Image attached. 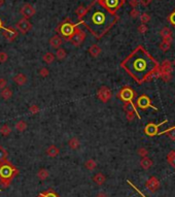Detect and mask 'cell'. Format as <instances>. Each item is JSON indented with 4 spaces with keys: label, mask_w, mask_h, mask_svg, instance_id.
Returning a JSON list of instances; mask_svg holds the SVG:
<instances>
[{
    "label": "cell",
    "mask_w": 175,
    "mask_h": 197,
    "mask_svg": "<svg viewBox=\"0 0 175 197\" xmlns=\"http://www.w3.org/2000/svg\"><path fill=\"white\" fill-rule=\"evenodd\" d=\"M98 1L108 12H110L111 13H115L124 4L125 0H98Z\"/></svg>",
    "instance_id": "5b68a950"
},
{
    "label": "cell",
    "mask_w": 175,
    "mask_h": 197,
    "mask_svg": "<svg viewBox=\"0 0 175 197\" xmlns=\"http://www.w3.org/2000/svg\"><path fill=\"white\" fill-rule=\"evenodd\" d=\"M48 174H48V171L47 170V169H44V168L40 169V170L37 172V177H38V179L41 180V181L47 180L48 177Z\"/></svg>",
    "instance_id": "d6a6232c"
},
{
    "label": "cell",
    "mask_w": 175,
    "mask_h": 197,
    "mask_svg": "<svg viewBox=\"0 0 175 197\" xmlns=\"http://www.w3.org/2000/svg\"><path fill=\"white\" fill-rule=\"evenodd\" d=\"M87 10H88V7H85L83 5H80V6L77 7L76 10H75V13L77 15V18H79V20H82L83 18V16L86 15V13H87Z\"/></svg>",
    "instance_id": "484cf974"
},
{
    "label": "cell",
    "mask_w": 175,
    "mask_h": 197,
    "mask_svg": "<svg viewBox=\"0 0 175 197\" xmlns=\"http://www.w3.org/2000/svg\"><path fill=\"white\" fill-rule=\"evenodd\" d=\"M124 109L126 110V113H127V112H136V107H135V105H134V103L132 101L125 102V104H124Z\"/></svg>",
    "instance_id": "4dcf8cb0"
},
{
    "label": "cell",
    "mask_w": 175,
    "mask_h": 197,
    "mask_svg": "<svg viewBox=\"0 0 175 197\" xmlns=\"http://www.w3.org/2000/svg\"><path fill=\"white\" fill-rule=\"evenodd\" d=\"M16 27H17V29L22 34H26V33H28V32L31 30L32 25H31V23L28 21V19L23 18V19H21V20L17 23Z\"/></svg>",
    "instance_id": "ba28073f"
},
{
    "label": "cell",
    "mask_w": 175,
    "mask_h": 197,
    "mask_svg": "<svg viewBox=\"0 0 175 197\" xmlns=\"http://www.w3.org/2000/svg\"><path fill=\"white\" fill-rule=\"evenodd\" d=\"M30 112L32 113V114H36V113H38L39 112L38 106H37V105H32V106L30 107Z\"/></svg>",
    "instance_id": "681fc988"
},
{
    "label": "cell",
    "mask_w": 175,
    "mask_h": 197,
    "mask_svg": "<svg viewBox=\"0 0 175 197\" xmlns=\"http://www.w3.org/2000/svg\"><path fill=\"white\" fill-rule=\"evenodd\" d=\"M161 72H166V73H171L172 69H173V66H172V62L169 60H165L162 63V66L160 67Z\"/></svg>",
    "instance_id": "e0dca14e"
},
{
    "label": "cell",
    "mask_w": 175,
    "mask_h": 197,
    "mask_svg": "<svg viewBox=\"0 0 175 197\" xmlns=\"http://www.w3.org/2000/svg\"><path fill=\"white\" fill-rule=\"evenodd\" d=\"M13 82L18 86H23L27 83V77L24 73H18L13 77Z\"/></svg>",
    "instance_id": "2e32d148"
},
{
    "label": "cell",
    "mask_w": 175,
    "mask_h": 197,
    "mask_svg": "<svg viewBox=\"0 0 175 197\" xmlns=\"http://www.w3.org/2000/svg\"><path fill=\"white\" fill-rule=\"evenodd\" d=\"M121 66L137 83L142 84L152 79V72L158 68V63L143 48L138 47L122 62Z\"/></svg>",
    "instance_id": "6da1fadb"
},
{
    "label": "cell",
    "mask_w": 175,
    "mask_h": 197,
    "mask_svg": "<svg viewBox=\"0 0 175 197\" xmlns=\"http://www.w3.org/2000/svg\"><path fill=\"white\" fill-rule=\"evenodd\" d=\"M96 197H108V195H107L106 193H104V192H100V193L97 194Z\"/></svg>",
    "instance_id": "f907efd6"
},
{
    "label": "cell",
    "mask_w": 175,
    "mask_h": 197,
    "mask_svg": "<svg viewBox=\"0 0 175 197\" xmlns=\"http://www.w3.org/2000/svg\"><path fill=\"white\" fill-rule=\"evenodd\" d=\"M7 156H9V154H7L6 150L3 147H0V163L7 161Z\"/></svg>",
    "instance_id": "836d02e7"
},
{
    "label": "cell",
    "mask_w": 175,
    "mask_h": 197,
    "mask_svg": "<svg viewBox=\"0 0 175 197\" xmlns=\"http://www.w3.org/2000/svg\"><path fill=\"white\" fill-rule=\"evenodd\" d=\"M171 41H172V38H168V39H164L163 41L160 44V48L163 51L164 53L167 52L168 50H170V48H171Z\"/></svg>",
    "instance_id": "7402d4cb"
},
{
    "label": "cell",
    "mask_w": 175,
    "mask_h": 197,
    "mask_svg": "<svg viewBox=\"0 0 175 197\" xmlns=\"http://www.w3.org/2000/svg\"><path fill=\"white\" fill-rule=\"evenodd\" d=\"M138 0H129V3H130V5L133 9H136L137 7V5H138Z\"/></svg>",
    "instance_id": "c3c4849f"
},
{
    "label": "cell",
    "mask_w": 175,
    "mask_h": 197,
    "mask_svg": "<svg viewBox=\"0 0 175 197\" xmlns=\"http://www.w3.org/2000/svg\"><path fill=\"white\" fill-rule=\"evenodd\" d=\"M85 167L87 169H89V170H94V169L97 167V163L95 160H93V159H89L88 161H86Z\"/></svg>",
    "instance_id": "f1b7e54d"
},
{
    "label": "cell",
    "mask_w": 175,
    "mask_h": 197,
    "mask_svg": "<svg viewBox=\"0 0 175 197\" xmlns=\"http://www.w3.org/2000/svg\"><path fill=\"white\" fill-rule=\"evenodd\" d=\"M12 91L9 88L5 87L4 89L1 90V97L4 100H9V99L12 98Z\"/></svg>",
    "instance_id": "cb8c5ba5"
},
{
    "label": "cell",
    "mask_w": 175,
    "mask_h": 197,
    "mask_svg": "<svg viewBox=\"0 0 175 197\" xmlns=\"http://www.w3.org/2000/svg\"><path fill=\"white\" fill-rule=\"evenodd\" d=\"M2 28H3V23H2V21L0 20V30H1Z\"/></svg>",
    "instance_id": "816d5d0a"
},
{
    "label": "cell",
    "mask_w": 175,
    "mask_h": 197,
    "mask_svg": "<svg viewBox=\"0 0 175 197\" xmlns=\"http://www.w3.org/2000/svg\"><path fill=\"white\" fill-rule=\"evenodd\" d=\"M60 154V150L58 149L56 145H50V147L47 149V155L48 157H52V158H55Z\"/></svg>",
    "instance_id": "ac0fdd59"
},
{
    "label": "cell",
    "mask_w": 175,
    "mask_h": 197,
    "mask_svg": "<svg viewBox=\"0 0 175 197\" xmlns=\"http://www.w3.org/2000/svg\"><path fill=\"white\" fill-rule=\"evenodd\" d=\"M2 34H3V36L10 42L13 41L18 36V32L13 28H10V27L9 28H2Z\"/></svg>",
    "instance_id": "5bb4252c"
},
{
    "label": "cell",
    "mask_w": 175,
    "mask_h": 197,
    "mask_svg": "<svg viewBox=\"0 0 175 197\" xmlns=\"http://www.w3.org/2000/svg\"><path fill=\"white\" fill-rule=\"evenodd\" d=\"M75 28H76V25L72 24L70 19H66L63 23H61L60 25L56 28V31L61 33L67 40H68L70 37H71V35L74 33Z\"/></svg>",
    "instance_id": "277c9868"
},
{
    "label": "cell",
    "mask_w": 175,
    "mask_h": 197,
    "mask_svg": "<svg viewBox=\"0 0 175 197\" xmlns=\"http://www.w3.org/2000/svg\"><path fill=\"white\" fill-rule=\"evenodd\" d=\"M136 105L141 109H149V107H152V109H157L155 106L152 104V101H150L149 97L145 96V95H142L140 96L138 99H137V102H136Z\"/></svg>",
    "instance_id": "30bf717a"
},
{
    "label": "cell",
    "mask_w": 175,
    "mask_h": 197,
    "mask_svg": "<svg viewBox=\"0 0 175 197\" xmlns=\"http://www.w3.org/2000/svg\"><path fill=\"white\" fill-rule=\"evenodd\" d=\"M160 35L163 37V39H168V38H172V32L170 29L168 28V27H165V28H163L162 30L160 31Z\"/></svg>",
    "instance_id": "d4e9b609"
},
{
    "label": "cell",
    "mask_w": 175,
    "mask_h": 197,
    "mask_svg": "<svg viewBox=\"0 0 175 197\" xmlns=\"http://www.w3.org/2000/svg\"><path fill=\"white\" fill-rule=\"evenodd\" d=\"M18 174L19 170L9 161L0 163V185L4 188H7L12 182V177Z\"/></svg>",
    "instance_id": "3957f363"
},
{
    "label": "cell",
    "mask_w": 175,
    "mask_h": 197,
    "mask_svg": "<svg viewBox=\"0 0 175 197\" xmlns=\"http://www.w3.org/2000/svg\"><path fill=\"white\" fill-rule=\"evenodd\" d=\"M149 20H150V17H149V15H147V13H144L140 16V21H141L142 24H146Z\"/></svg>",
    "instance_id": "f35d334b"
},
{
    "label": "cell",
    "mask_w": 175,
    "mask_h": 197,
    "mask_svg": "<svg viewBox=\"0 0 175 197\" xmlns=\"http://www.w3.org/2000/svg\"><path fill=\"white\" fill-rule=\"evenodd\" d=\"M68 145L70 147V149L71 150H77L80 145V142H79V138H76V137H72V138L69 139Z\"/></svg>",
    "instance_id": "603a6c76"
},
{
    "label": "cell",
    "mask_w": 175,
    "mask_h": 197,
    "mask_svg": "<svg viewBox=\"0 0 175 197\" xmlns=\"http://www.w3.org/2000/svg\"><path fill=\"white\" fill-rule=\"evenodd\" d=\"M130 16H131V17L133 18V19L139 17V12H138V9H133L131 10Z\"/></svg>",
    "instance_id": "f6af8a7d"
},
{
    "label": "cell",
    "mask_w": 175,
    "mask_h": 197,
    "mask_svg": "<svg viewBox=\"0 0 175 197\" xmlns=\"http://www.w3.org/2000/svg\"><path fill=\"white\" fill-rule=\"evenodd\" d=\"M162 77V80H163L165 83L170 82V81L172 80V75H171V73H166V72H161V77Z\"/></svg>",
    "instance_id": "8d00e7d4"
},
{
    "label": "cell",
    "mask_w": 175,
    "mask_h": 197,
    "mask_svg": "<svg viewBox=\"0 0 175 197\" xmlns=\"http://www.w3.org/2000/svg\"><path fill=\"white\" fill-rule=\"evenodd\" d=\"M97 96H98V98L100 99V101L104 102V103H106V102H108L109 99L111 98L112 94H111V91H110V89H108L107 87L103 86V87H101L98 90Z\"/></svg>",
    "instance_id": "9c48e42d"
},
{
    "label": "cell",
    "mask_w": 175,
    "mask_h": 197,
    "mask_svg": "<svg viewBox=\"0 0 175 197\" xmlns=\"http://www.w3.org/2000/svg\"><path fill=\"white\" fill-rule=\"evenodd\" d=\"M50 45H52L53 48H59L62 45H63V39H62L59 35H54L52 38L50 39Z\"/></svg>",
    "instance_id": "9a60e30c"
},
{
    "label": "cell",
    "mask_w": 175,
    "mask_h": 197,
    "mask_svg": "<svg viewBox=\"0 0 175 197\" xmlns=\"http://www.w3.org/2000/svg\"><path fill=\"white\" fill-rule=\"evenodd\" d=\"M93 181L96 183L97 185L101 186V185H103L104 183H105V181H106V177H105V175L102 174V172H98V174H96L93 177Z\"/></svg>",
    "instance_id": "44dd1931"
},
{
    "label": "cell",
    "mask_w": 175,
    "mask_h": 197,
    "mask_svg": "<svg viewBox=\"0 0 175 197\" xmlns=\"http://www.w3.org/2000/svg\"><path fill=\"white\" fill-rule=\"evenodd\" d=\"M3 3H4V0H0V7L3 5Z\"/></svg>",
    "instance_id": "f5cc1de1"
},
{
    "label": "cell",
    "mask_w": 175,
    "mask_h": 197,
    "mask_svg": "<svg viewBox=\"0 0 175 197\" xmlns=\"http://www.w3.org/2000/svg\"><path fill=\"white\" fill-rule=\"evenodd\" d=\"M42 59H44V61L47 64H51V63H53L54 61H55V55H54L53 53H51V52H47L45 55L42 57Z\"/></svg>",
    "instance_id": "4316f807"
},
{
    "label": "cell",
    "mask_w": 175,
    "mask_h": 197,
    "mask_svg": "<svg viewBox=\"0 0 175 197\" xmlns=\"http://www.w3.org/2000/svg\"><path fill=\"white\" fill-rule=\"evenodd\" d=\"M168 21L172 24V25H174V26H175V12H173L170 16H169Z\"/></svg>",
    "instance_id": "bcb514c9"
},
{
    "label": "cell",
    "mask_w": 175,
    "mask_h": 197,
    "mask_svg": "<svg viewBox=\"0 0 175 197\" xmlns=\"http://www.w3.org/2000/svg\"><path fill=\"white\" fill-rule=\"evenodd\" d=\"M138 31H139V33H141V34H144L145 32L147 31V27L145 24H142V25H140L138 27Z\"/></svg>",
    "instance_id": "ee69618b"
},
{
    "label": "cell",
    "mask_w": 175,
    "mask_h": 197,
    "mask_svg": "<svg viewBox=\"0 0 175 197\" xmlns=\"http://www.w3.org/2000/svg\"><path fill=\"white\" fill-rule=\"evenodd\" d=\"M10 132H12V128H10L7 124H5V125H3L1 128H0V133H1L2 135H4V136L9 135Z\"/></svg>",
    "instance_id": "e575fe53"
},
{
    "label": "cell",
    "mask_w": 175,
    "mask_h": 197,
    "mask_svg": "<svg viewBox=\"0 0 175 197\" xmlns=\"http://www.w3.org/2000/svg\"><path fill=\"white\" fill-rule=\"evenodd\" d=\"M48 73H50V71H48L47 68H41L39 70V74L41 75L42 77H47Z\"/></svg>",
    "instance_id": "7bdbcfd3"
},
{
    "label": "cell",
    "mask_w": 175,
    "mask_h": 197,
    "mask_svg": "<svg viewBox=\"0 0 175 197\" xmlns=\"http://www.w3.org/2000/svg\"><path fill=\"white\" fill-rule=\"evenodd\" d=\"M167 162L175 168V151H171L170 153L167 155Z\"/></svg>",
    "instance_id": "83f0119b"
},
{
    "label": "cell",
    "mask_w": 175,
    "mask_h": 197,
    "mask_svg": "<svg viewBox=\"0 0 175 197\" xmlns=\"http://www.w3.org/2000/svg\"><path fill=\"white\" fill-rule=\"evenodd\" d=\"M56 58L58 59V60H64L66 57V51L64 50V48H59L57 50V52H56Z\"/></svg>",
    "instance_id": "f546056e"
},
{
    "label": "cell",
    "mask_w": 175,
    "mask_h": 197,
    "mask_svg": "<svg viewBox=\"0 0 175 197\" xmlns=\"http://www.w3.org/2000/svg\"><path fill=\"white\" fill-rule=\"evenodd\" d=\"M172 65H174V66H175V59H174V61L172 62Z\"/></svg>",
    "instance_id": "db71d44e"
},
{
    "label": "cell",
    "mask_w": 175,
    "mask_h": 197,
    "mask_svg": "<svg viewBox=\"0 0 175 197\" xmlns=\"http://www.w3.org/2000/svg\"><path fill=\"white\" fill-rule=\"evenodd\" d=\"M117 21V16L115 13L108 12L98 0H95L88 7L87 13L80 22L96 38H101L107 31H109Z\"/></svg>",
    "instance_id": "7a4b0ae2"
},
{
    "label": "cell",
    "mask_w": 175,
    "mask_h": 197,
    "mask_svg": "<svg viewBox=\"0 0 175 197\" xmlns=\"http://www.w3.org/2000/svg\"><path fill=\"white\" fill-rule=\"evenodd\" d=\"M162 133L167 134V136H168L170 139L175 140V127H172L170 129H168V130L164 131V132H162Z\"/></svg>",
    "instance_id": "d590c367"
},
{
    "label": "cell",
    "mask_w": 175,
    "mask_h": 197,
    "mask_svg": "<svg viewBox=\"0 0 175 197\" xmlns=\"http://www.w3.org/2000/svg\"><path fill=\"white\" fill-rule=\"evenodd\" d=\"M21 13L25 19H30L35 15V9L31 4L27 3L21 9Z\"/></svg>",
    "instance_id": "4fadbf2b"
},
{
    "label": "cell",
    "mask_w": 175,
    "mask_h": 197,
    "mask_svg": "<svg viewBox=\"0 0 175 197\" xmlns=\"http://www.w3.org/2000/svg\"><path fill=\"white\" fill-rule=\"evenodd\" d=\"M137 154L140 156V157H147V155H149V151H147L145 148H139L138 151H137Z\"/></svg>",
    "instance_id": "74e56055"
},
{
    "label": "cell",
    "mask_w": 175,
    "mask_h": 197,
    "mask_svg": "<svg viewBox=\"0 0 175 197\" xmlns=\"http://www.w3.org/2000/svg\"><path fill=\"white\" fill-rule=\"evenodd\" d=\"M136 115L138 116V113H136V112H127V120L128 121H133ZM138 118H140L139 116H138Z\"/></svg>",
    "instance_id": "60d3db41"
},
{
    "label": "cell",
    "mask_w": 175,
    "mask_h": 197,
    "mask_svg": "<svg viewBox=\"0 0 175 197\" xmlns=\"http://www.w3.org/2000/svg\"><path fill=\"white\" fill-rule=\"evenodd\" d=\"M140 166H141L143 169H145V170L149 169L150 167L152 166V159H149V157H143V158L141 159V160H140Z\"/></svg>",
    "instance_id": "ffe728a7"
},
{
    "label": "cell",
    "mask_w": 175,
    "mask_h": 197,
    "mask_svg": "<svg viewBox=\"0 0 175 197\" xmlns=\"http://www.w3.org/2000/svg\"><path fill=\"white\" fill-rule=\"evenodd\" d=\"M86 38V33L85 31H82V29L76 27L74 30V33L71 35V37L68 39L72 45L75 47H79L80 45L83 42V40Z\"/></svg>",
    "instance_id": "8992f818"
},
{
    "label": "cell",
    "mask_w": 175,
    "mask_h": 197,
    "mask_svg": "<svg viewBox=\"0 0 175 197\" xmlns=\"http://www.w3.org/2000/svg\"><path fill=\"white\" fill-rule=\"evenodd\" d=\"M164 122H166V120L164 121ZM163 123L161 124H153V123H149L146 126H145L144 128V132L146 135L149 136H155L159 134V127H160L161 125H162Z\"/></svg>",
    "instance_id": "8fae6325"
},
{
    "label": "cell",
    "mask_w": 175,
    "mask_h": 197,
    "mask_svg": "<svg viewBox=\"0 0 175 197\" xmlns=\"http://www.w3.org/2000/svg\"><path fill=\"white\" fill-rule=\"evenodd\" d=\"M136 94L134 92V90H132L130 87H124L122 90L118 92L117 97L124 102H130L135 98Z\"/></svg>",
    "instance_id": "52a82bcc"
},
{
    "label": "cell",
    "mask_w": 175,
    "mask_h": 197,
    "mask_svg": "<svg viewBox=\"0 0 175 197\" xmlns=\"http://www.w3.org/2000/svg\"><path fill=\"white\" fill-rule=\"evenodd\" d=\"M7 86V81L5 79H0V89H4Z\"/></svg>",
    "instance_id": "7dc6e473"
},
{
    "label": "cell",
    "mask_w": 175,
    "mask_h": 197,
    "mask_svg": "<svg viewBox=\"0 0 175 197\" xmlns=\"http://www.w3.org/2000/svg\"><path fill=\"white\" fill-rule=\"evenodd\" d=\"M89 53H90V55L92 56L94 58H97L99 55L101 54V48L99 45H92L89 48Z\"/></svg>",
    "instance_id": "d6986e66"
},
{
    "label": "cell",
    "mask_w": 175,
    "mask_h": 197,
    "mask_svg": "<svg viewBox=\"0 0 175 197\" xmlns=\"http://www.w3.org/2000/svg\"><path fill=\"white\" fill-rule=\"evenodd\" d=\"M38 197H58V196H57V194H56L55 192H53L52 190H50V191H47V192H45V193L40 194Z\"/></svg>",
    "instance_id": "ab89813d"
},
{
    "label": "cell",
    "mask_w": 175,
    "mask_h": 197,
    "mask_svg": "<svg viewBox=\"0 0 175 197\" xmlns=\"http://www.w3.org/2000/svg\"><path fill=\"white\" fill-rule=\"evenodd\" d=\"M145 187H146L152 193H155L158 191V189L160 188V181H159L156 177H152L147 180V182L145 183Z\"/></svg>",
    "instance_id": "7c38bea8"
},
{
    "label": "cell",
    "mask_w": 175,
    "mask_h": 197,
    "mask_svg": "<svg viewBox=\"0 0 175 197\" xmlns=\"http://www.w3.org/2000/svg\"><path fill=\"white\" fill-rule=\"evenodd\" d=\"M7 58H9V56H7L6 53H5V52H0V63H4V62H6Z\"/></svg>",
    "instance_id": "b9f144b4"
},
{
    "label": "cell",
    "mask_w": 175,
    "mask_h": 197,
    "mask_svg": "<svg viewBox=\"0 0 175 197\" xmlns=\"http://www.w3.org/2000/svg\"><path fill=\"white\" fill-rule=\"evenodd\" d=\"M15 127L19 132H23L27 129V123L25 122V121H19V122L16 124Z\"/></svg>",
    "instance_id": "1f68e13d"
}]
</instances>
